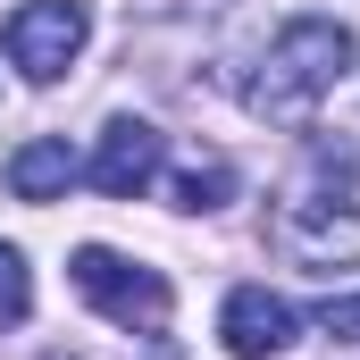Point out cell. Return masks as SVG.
Wrapping results in <instances>:
<instances>
[{"instance_id": "cell-9", "label": "cell", "mask_w": 360, "mask_h": 360, "mask_svg": "<svg viewBox=\"0 0 360 360\" xmlns=\"http://www.w3.org/2000/svg\"><path fill=\"white\" fill-rule=\"evenodd\" d=\"M25 310H34V269L17 243H0V327H17Z\"/></svg>"}, {"instance_id": "cell-5", "label": "cell", "mask_w": 360, "mask_h": 360, "mask_svg": "<svg viewBox=\"0 0 360 360\" xmlns=\"http://www.w3.org/2000/svg\"><path fill=\"white\" fill-rule=\"evenodd\" d=\"M160 168H168L160 126H151V117H109L101 143H92V160H84V184H92V193H109V201H134V193L160 184Z\"/></svg>"}, {"instance_id": "cell-4", "label": "cell", "mask_w": 360, "mask_h": 360, "mask_svg": "<svg viewBox=\"0 0 360 360\" xmlns=\"http://www.w3.org/2000/svg\"><path fill=\"white\" fill-rule=\"evenodd\" d=\"M0 42H8V68L25 84H59L92 42V8L84 0H25V8H8Z\"/></svg>"}, {"instance_id": "cell-10", "label": "cell", "mask_w": 360, "mask_h": 360, "mask_svg": "<svg viewBox=\"0 0 360 360\" xmlns=\"http://www.w3.org/2000/svg\"><path fill=\"white\" fill-rule=\"evenodd\" d=\"M319 327H327L335 344H360V293H344V302H327V310H319Z\"/></svg>"}, {"instance_id": "cell-1", "label": "cell", "mask_w": 360, "mask_h": 360, "mask_svg": "<svg viewBox=\"0 0 360 360\" xmlns=\"http://www.w3.org/2000/svg\"><path fill=\"white\" fill-rule=\"evenodd\" d=\"M276 252L310 276H335L360 252V151L352 134H310L302 168L276 193Z\"/></svg>"}, {"instance_id": "cell-3", "label": "cell", "mask_w": 360, "mask_h": 360, "mask_svg": "<svg viewBox=\"0 0 360 360\" xmlns=\"http://www.w3.org/2000/svg\"><path fill=\"white\" fill-rule=\"evenodd\" d=\"M68 276H76V293H84L109 327H126V335H168L176 293H168L160 269H143V260H126V252H109V243H84V252L68 260Z\"/></svg>"}, {"instance_id": "cell-6", "label": "cell", "mask_w": 360, "mask_h": 360, "mask_svg": "<svg viewBox=\"0 0 360 360\" xmlns=\"http://www.w3.org/2000/svg\"><path fill=\"white\" fill-rule=\"evenodd\" d=\"M293 335H302V319H293V302L269 293V285H235L226 310H218V344H226V360H276Z\"/></svg>"}, {"instance_id": "cell-11", "label": "cell", "mask_w": 360, "mask_h": 360, "mask_svg": "<svg viewBox=\"0 0 360 360\" xmlns=\"http://www.w3.org/2000/svg\"><path fill=\"white\" fill-rule=\"evenodd\" d=\"M42 360H68V352H42Z\"/></svg>"}, {"instance_id": "cell-8", "label": "cell", "mask_w": 360, "mask_h": 360, "mask_svg": "<svg viewBox=\"0 0 360 360\" xmlns=\"http://www.w3.org/2000/svg\"><path fill=\"white\" fill-rule=\"evenodd\" d=\"M226 193H235V168H226V160H184L176 176H168V201L193 210V218H201V210H218Z\"/></svg>"}, {"instance_id": "cell-2", "label": "cell", "mask_w": 360, "mask_h": 360, "mask_svg": "<svg viewBox=\"0 0 360 360\" xmlns=\"http://www.w3.org/2000/svg\"><path fill=\"white\" fill-rule=\"evenodd\" d=\"M352 51L360 42L344 17H285L276 42L260 51V68H252V84H243V109L269 126H310V109L344 84Z\"/></svg>"}, {"instance_id": "cell-7", "label": "cell", "mask_w": 360, "mask_h": 360, "mask_svg": "<svg viewBox=\"0 0 360 360\" xmlns=\"http://www.w3.org/2000/svg\"><path fill=\"white\" fill-rule=\"evenodd\" d=\"M84 176V160L68 151V134H34L8 151V193L17 201H68V184Z\"/></svg>"}]
</instances>
